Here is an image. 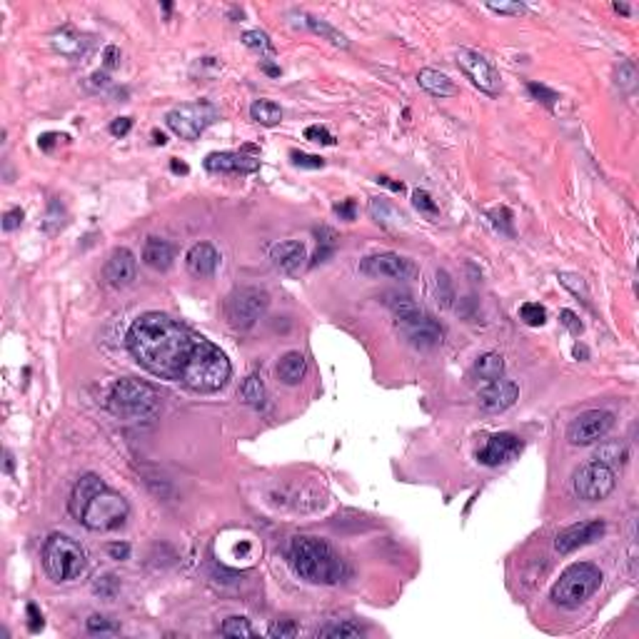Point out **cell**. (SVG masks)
<instances>
[{
  "label": "cell",
  "mask_w": 639,
  "mask_h": 639,
  "mask_svg": "<svg viewBox=\"0 0 639 639\" xmlns=\"http://www.w3.org/2000/svg\"><path fill=\"white\" fill-rule=\"evenodd\" d=\"M125 340L140 367L193 392H218L232 375L230 360L218 345L163 312L140 315Z\"/></svg>",
  "instance_id": "obj_1"
},
{
  "label": "cell",
  "mask_w": 639,
  "mask_h": 639,
  "mask_svg": "<svg viewBox=\"0 0 639 639\" xmlns=\"http://www.w3.org/2000/svg\"><path fill=\"white\" fill-rule=\"evenodd\" d=\"M290 564L300 579L310 584H338L345 577V562L340 554L320 537H300L290 544Z\"/></svg>",
  "instance_id": "obj_2"
},
{
  "label": "cell",
  "mask_w": 639,
  "mask_h": 639,
  "mask_svg": "<svg viewBox=\"0 0 639 639\" xmlns=\"http://www.w3.org/2000/svg\"><path fill=\"white\" fill-rule=\"evenodd\" d=\"M163 399H160L158 390L153 385L143 382V380L125 377L110 387L108 394V409L120 419L128 422H148V419L158 417Z\"/></svg>",
  "instance_id": "obj_3"
},
{
  "label": "cell",
  "mask_w": 639,
  "mask_h": 639,
  "mask_svg": "<svg viewBox=\"0 0 639 639\" xmlns=\"http://www.w3.org/2000/svg\"><path fill=\"white\" fill-rule=\"evenodd\" d=\"M43 569L53 582H73L87 569V552L68 535H50L43 547Z\"/></svg>",
  "instance_id": "obj_4"
},
{
  "label": "cell",
  "mask_w": 639,
  "mask_h": 639,
  "mask_svg": "<svg viewBox=\"0 0 639 639\" xmlns=\"http://www.w3.org/2000/svg\"><path fill=\"white\" fill-rule=\"evenodd\" d=\"M602 584V572L592 562H577L567 567L552 587V602L562 609H577Z\"/></svg>",
  "instance_id": "obj_5"
},
{
  "label": "cell",
  "mask_w": 639,
  "mask_h": 639,
  "mask_svg": "<svg viewBox=\"0 0 639 639\" xmlns=\"http://www.w3.org/2000/svg\"><path fill=\"white\" fill-rule=\"evenodd\" d=\"M128 515H130L128 500H125L120 492L110 490V487L105 485L85 505V510H82V515L77 522L90 532H113L125 525Z\"/></svg>",
  "instance_id": "obj_6"
},
{
  "label": "cell",
  "mask_w": 639,
  "mask_h": 639,
  "mask_svg": "<svg viewBox=\"0 0 639 639\" xmlns=\"http://www.w3.org/2000/svg\"><path fill=\"white\" fill-rule=\"evenodd\" d=\"M218 108L208 100H198V102H185V105H178L173 108L168 115H165V123L168 128L178 135L180 140H198L210 125L218 120Z\"/></svg>",
  "instance_id": "obj_7"
},
{
  "label": "cell",
  "mask_w": 639,
  "mask_h": 639,
  "mask_svg": "<svg viewBox=\"0 0 639 639\" xmlns=\"http://www.w3.org/2000/svg\"><path fill=\"white\" fill-rule=\"evenodd\" d=\"M270 307V295L260 287H237L227 295L225 317L230 328L250 330Z\"/></svg>",
  "instance_id": "obj_8"
},
{
  "label": "cell",
  "mask_w": 639,
  "mask_h": 639,
  "mask_svg": "<svg viewBox=\"0 0 639 639\" xmlns=\"http://www.w3.org/2000/svg\"><path fill=\"white\" fill-rule=\"evenodd\" d=\"M574 495L584 502H599L607 500L609 495L617 487V477H614V470L607 465H599V462H587L582 465L577 472H574Z\"/></svg>",
  "instance_id": "obj_9"
},
{
  "label": "cell",
  "mask_w": 639,
  "mask_h": 639,
  "mask_svg": "<svg viewBox=\"0 0 639 639\" xmlns=\"http://www.w3.org/2000/svg\"><path fill=\"white\" fill-rule=\"evenodd\" d=\"M614 427V414L607 409H587L577 414L567 427V440L574 447H587L607 437V432Z\"/></svg>",
  "instance_id": "obj_10"
},
{
  "label": "cell",
  "mask_w": 639,
  "mask_h": 639,
  "mask_svg": "<svg viewBox=\"0 0 639 639\" xmlns=\"http://www.w3.org/2000/svg\"><path fill=\"white\" fill-rule=\"evenodd\" d=\"M457 65L470 77L472 85L480 87L482 92H487V95H497L500 92V85H502L500 73H497V68L482 53L472 50V48H460L457 50Z\"/></svg>",
  "instance_id": "obj_11"
},
{
  "label": "cell",
  "mask_w": 639,
  "mask_h": 639,
  "mask_svg": "<svg viewBox=\"0 0 639 639\" xmlns=\"http://www.w3.org/2000/svg\"><path fill=\"white\" fill-rule=\"evenodd\" d=\"M360 272L367 277H390V280H414L417 277V265L409 257H402L397 252H380L370 255L360 262Z\"/></svg>",
  "instance_id": "obj_12"
},
{
  "label": "cell",
  "mask_w": 639,
  "mask_h": 639,
  "mask_svg": "<svg viewBox=\"0 0 639 639\" xmlns=\"http://www.w3.org/2000/svg\"><path fill=\"white\" fill-rule=\"evenodd\" d=\"M397 328L402 330V335L407 338V343L412 345V348H419V350L437 348V345H442V340H445V330H442V325L437 323V320H432V317H427L424 312L422 315H417V317H412V320L397 323Z\"/></svg>",
  "instance_id": "obj_13"
},
{
  "label": "cell",
  "mask_w": 639,
  "mask_h": 639,
  "mask_svg": "<svg viewBox=\"0 0 639 639\" xmlns=\"http://www.w3.org/2000/svg\"><path fill=\"white\" fill-rule=\"evenodd\" d=\"M522 450H525V442L520 437L512 435V432H500V435H492L485 442V447L477 452V460L485 467H500L520 457Z\"/></svg>",
  "instance_id": "obj_14"
},
{
  "label": "cell",
  "mask_w": 639,
  "mask_h": 639,
  "mask_svg": "<svg viewBox=\"0 0 639 639\" xmlns=\"http://www.w3.org/2000/svg\"><path fill=\"white\" fill-rule=\"evenodd\" d=\"M252 145H245L240 153H210L205 158V170L208 173H232V175H250L260 168V158L255 155H247L252 153Z\"/></svg>",
  "instance_id": "obj_15"
},
{
  "label": "cell",
  "mask_w": 639,
  "mask_h": 639,
  "mask_svg": "<svg viewBox=\"0 0 639 639\" xmlns=\"http://www.w3.org/2000/svg\"><path fill=\"white\" fill-rule=\"evenodd\" d=\"M607 525L602 520H592V522H579V525H572L567 530H562L554 539V547H557L559 554H569L574 549L584 547V544H592L597 542L599 537L604 535Z\"/></svg>",
  "instance_id": "obj_16"
},
{
  "label": "cell",
  "mask_w": 639,
  "mask_h": 639,
  "mask_svg": "<svg viewBox=\"0 0 639 639\" xmlns=\"http://www.w3.org/2000/svg\"><path fill=\"white\" fill-rule=\"evenodd\" d=\"M138 275V260L128 247H115L102 267V277L110 287H128Z\"/></svg>",
  "instance_id": "obj_17"
},
{
  "label": "cell",
  "mask_w": 639,
  "mask_h": 639,
  "mask_svg": "<svg viewBox=\"0 0 639 639\" xmlns=\"http://www.w3.org/2000/svg\"><path fill=\"white\" fill-rule=\"evenodd\" d=\"M517 397H520L517 382L505 380V377L495 380V382H487V387L480 390V394H477L480 407L485 409V412H502V409L512 407V404L517 402Z\"/></svg>",
  "instance_id": "obj_18"
},
{
  "label": "cell",
  "mask_w": 639,
  "mask_h": 639,
  "mask_svg": "<svg viewBox=\"0 0 639 639\" xmlns=\"http://www.w3.org/2000/svg\"><path fill=\"white\" fill-rule=\"evenodd\" d=\"M185 265H188V272L193 277H213L220 265V252L215 247L210 245V242H198L188 250L185 255Z\"/></svg>",
  "instance_id": "obj_19"
},
{
  "label": "cell",
  "mask_w": 639,
  "mask_h": 639,
  "mask_svg": "<svg viewBox=\"0 0 639 639\" xmlns=\"http://www.w3.org/2000/svg\"><path fill=\"white\" fill-rule=\"evenodd\" d=\"M50 45H53V50L60 53V55L68 58V60H80V58L87 53L85 36H80L73 26H63L60 31L53 33Z\"/></svg>",
  "instance_id": "obj_20"
},
{
  "label": "cell",
  "mask_w": 639,
  "mask_h": 639,
  "mask_svg": "<svg viewBox=\"0 0 639 639\" xmlns=\"http://www.w3.org/2000/svg\"><path fill=\"white\" fill-rule=\"evenodd\" d=\"M102 487H105V482H102L97 475H92V472L82 475L80 480L75 482L73 492H70V500H68V512H70L75 520H80V515H82V510H85V505L97 495V492L102 490Z\"/></svg>",
  "instance_id": "obj_21"
},
{
  "label": "cell",
  "mask_w": 639,
  "mask_h": 639,
  "mask_svg": "<svg viewBox=\"0 0 639 639\" xmlns=\"http://www.w3.org/2000/svg\"><path fill=\"white\" fill-rule=\"evenodd\" d=\"M307 250L300 240H285V242H277L275 247L270 250V260L272 265L277 267L280 272H295L297 267L305 262Z\"/></svg>",
  "instance_id": "obj_22"
},
{
  "label": "cell",
  "mask_w": 639,
  "mask_h": 639,
  "mask_svg": "<svg viewBox=\"0 0 639 639\" xmlns=\"http://www.w3.org/2000/svg\"><path fill=\"white\" fill-rule=\"evenodd\" d=\"M173 245L163 237H148L143 247V262L150 267V270L165 272L170 265H173Z\"/></svg>",
  "instance_id": "obj_23"
},
{
  "label": "cell",
  "mask_w": 639,
  "mask_h": 639,
  "mask_svg": "<svg viewBox=\"0 0 639 639\" xmlns=\"http://www.w3.org/2000/svg\"><path fill=\"white\" fill-rule=\"evenodd\" d=\"M417 82L424 92H430L432 97H452L457 95V85L440 70H432V68H422L417 73Z\"/></svg>",
  "instance_id": "obj_24"
},
{
  "label": "cell",
  "mask_w": 639,
  "mask_h": 639,
  "mask_svg": "<svg viewBox=\"0 0 639 639\" xmlns=\"http://www.w3.org/2000/svg\"><path fill=\"white\" fill-rule=\"evenodd\" d=\"M307 372V360L302 353H297V350H292V353H285L280 358V363H277V377H280V382L285 385H300L302 377H305Z\"/></svg>",
  "instance_id": "obj_25"
},
{
  "label": "cell",
  "mask_w": 639,
  "mask_h": 639,
  "mask_svg": "<svg viewBox=\"0 0 639 639\" xmlns=\"http://www.w3.org/2000/svg\"><path fill=\"white\" fill-rule=\"evenodd\" d=\"M385 305L390 307V310L394 312V317H397V323H404V320H412V317L422 315V310L417 307V302L412 300V297L407 295V292H385Z\"/></svg>",
  "instance_id": "obj_26"
},
{
  "label": "cell",
  "mask_w": 639,
  "mask_h": 639,
  "mask_svg": "<svg viewBox=\"0 0 639 639\" xmlns=\"http://www.w3.org/2000/svg\"><path fill=\"white\" fill-rule=\"evenodd\" d=\"M475 375L485 382H495V380L505 377V360L497 353H485L477 358L475 363Z\"/></svg>",
  "instance_id": "obj_27"
},
{
  "label": "cell",
  "mask_w": 639,
  "mask_h": 639,
  "mask_svg": "<svg viewBox=\"0 0 639 639\" xmlns=\"http://www.w3.org/2000/svg\"><path fill=\"white\" fill-rule=\"evenodd\" d=\"M250 118L265 128H275L282 123V108L272 100H255L250 105Z\"/></svg>",
  "instance_id": "obj_28"
},
{
  "label": "cell",
  "mask_w": 639,
  "mask_h": 639,
  "mask_svg": "<svg viewBox=\"0 0 639 639\" xmlns=\"http://www.w3.org/2000/svg\"><path fill=\"white\" fill-rule=\"evenodd\" d=\"M302 18H305V28H310V31L315 33V36L323 38V41L333 43L335 48H343V50H348V48H350L348 38H345L343 33L338 31V28L330 26V23L320 21V18H312V16H302Z\"/></svg>",
  "instance_id": "obj_29"
},
{
  "label": "cell",
  "mask_w": 639,
  "mask_h": 639,
  "mask_svg": "<svg viewBox=\"0 0 639 639\" xmlns=\"http://www.w3.org/2000/svg\"><path fill=\"white\" fill-rule=\"evenodd\" d=\"M240 397H242V402H247L250 407H255V409L265 407L267 392H265V385H262V380L257 377V375H247V377L242 380Z\"/></svg>",
  "instance_id": "obj_30"
},
{
  "label": "cell",
  "mask_w": 639,
  "mask_h": 639,
  "mask_svg": "<svg viewBox=\"0 0 639 639\" xmlns=\"http://www.w3.org/2000/svg\"><path fill=\"white\" fill-rule=\"evenodd\" d=\"M627 457H629L627 445H622V442H602V445L597 447V452H594L592 460L599 462V465L614 467V465H624Z\"/></svg>",
  "instance_id": "obj_31"
},
{
  "label": "cell",
  "mask_w": 639,
  "mask_h": 639,
  "mask_svg": "<svg viewBox=\"0 0 639 639\" xmlns=\"http://www.w3.org/2000/svg\"><path fill=\"white\" fill-rule=\"evenodd\" d=\"M363 627L353 622H333V624H325V627L317 629V637H330V639H355V637H363Z\"/></svg>",
  "instance_id": "obj_32"
},
{
  "label": "cell",
  "mask_w": 639,
  "mask_h": 639,
  "mask_svg": "<svg viewBox=\"0 0 639 639\" xmlns=\"http://www.w3.org/2000/svg\"><path fill=\"white\" fill-rule=\"evenodd\" d=\"M242 43H245L250 50L260 53L262 58H275V45H272V41L267 38V33L262 31H245L242 33Z\"/></svg>",
  "instance_id": "obj_33"
},
{
  "label": "cell",
  "mask_w": 639,
  "mask_h": 639,
  "mask_svg": "<svg viewBox=\"0 0 639 639\" xmlns=\"http://www.w3.org/2000/svg\"><path fill=\"white\" fill-rule=\"evenodd\" d=\"M118 589H120V579L115 577L113 572L97 574V577L92 579V592H95L97 597L113 599L115 594H118Z\"/></svg>",
  "instance_id": "obj_34"
},
{
  "label": "cell",
  "mask_w": 639,
  "mask_h": 639,
  "mask_svg": "<svg viewBox=\"0 0 639 639\" xmlns=\"http://www.w3.org/2000/svg\"><path fill=\"white\" fill-rule=\"evenodd\" d=\"M222 637H255V629L245 617H227L220 627Z\"/></svg>",
  "instance_id": "obj_35"
},
{
  "label": "cell",
  "mask_w": 639,
  "mask_h": 639,
  "mask_svg": "<svg viewBox=\"0 0 639 639\" xmlns=\"http://www.w3.org/2000/svg\"><path fill=\"white\" fill-rule=\"evenodd\" d=\"M520 317L522 323H527L530 328H542L547 323V310H544L539 302H525L520 307Z\"/></svg>",
  "instance_id": "obj_36"
},
{
  "label": "cell",
  "mask_w": 639,
  "mask_h": 639,
  "mask_svg": "<svg viewBox=\"0 0 639 639\" xmlns=\"http://www.w3.org/2000/svg\"><path fill=\"white\" fill-rule=\"evenodd\" d=\"M557 277H559V282H562L564 287H567L569 292H572V295H577V297H582L584 302L589 300V292H587V285H584V280L582 277L577 275V272H557Z\"/></svg>",
  "instance_id": "obj_37"
},
{
  "label": "cell",
  "mask_w": 639,
  "mask_h": 639,
  "mask_svg": "<svg viewBox=\"0 0 639 639\" xmlns=\"http://www.w3.org/2000/svg\"><path fill=\"white\" fill-rule=\"evenodd\" d=\"M290 160H292V165H295V168H302V170H320V168H325V158H320V155L300 153V150H292Z\"/></svg>",
  "instance_id": "obj_38"
},
{
  "label": "cell",
  "mask_w": 639,
  "mask_h": 639,
  "mask_svg": "<svg viewBox=\"0 0 639 639\" xmlns=\"http://www.w3.org/2000/svg\"><path fill=\"white\" fill-rule=\"evenodd\" d=\"M490 220H492V225L497 227V230L502 232V235H507V237H512L515 235V230H512V213L507 208H497V210H492L490 213Z\"/></svg>",
  "instance_id": "obj_39"
},
{
  "label": "cell",
  "mask_w": 639,
  "mask_h": 639,
  "mask_svg": "<svg viewBox=\"0 0 639 639\" xmlns=\"http://www.w3.org/2000/svg\"><path fill=\"white\" fill-rule=\"evenodd\" d=\"M87 632L90 634H115V632H120V627L113 622V619L102 617V614H92V617L87 619Z\"/></svg>",
  "instance_id": "obj_40"
},
{
  "label": "cell",
  "mask_w": 639,
  "mask_h": 639,
  "mask_svg": "<svg viewBox=\"0 0 639 639\" xmlns=\"http://www.w3.org/2000/svg\"><path fill=\"white\" fill-rule=\"evenodd\" d=\"M437 297H440L442 307H450L452 300H455V292H452V280L445 270H437Z\"/></svg>",
  "instance_id": "obj_41"
},
{
  "label": "cell",
  "mask_w": 639,
  "mask_h": 639,
  "mask_svg": "<svg viewBox=\"0 0 639 639\" xmlns=\"http://www.w3.org/2000/svg\"><path fill=\"white\" fill-rule=\"evenodd\" d=\"M527 90H530V95L535 97V100H539V102H544V105H549V108H552L554 102L559 100V95L554 90H549L547 85H539V82H530V85H527Z\"/></svg>",
  "instance_id": "obj_42"
},
{
  "label": "cell",
  "mask_w": 639,
  "mask_h": 639,
  "mask_svg": "<svg viewBox=\"0 0 639 639\" xmlns=\"http://www.w3.org/2000/svg\"><path fill=\"white\" fill-rule=\"evenodd\" d=\"M617 82H619V87H622L624 92L634 90V85H637V70H634L632 63H622V65H619Z\"/></svg>",
  "instance_id": "obj_43"
},
{
  "label": "cell",
  "mask_w": 639,
  "mask_h": 639,
  "mask_svg": "<svg viewBox=\"0 0 639 639\" xmlns=\"http://www.w3.org/2000/svg\"><path fill=\"white\" fill-rule=\"evenodd\" d=\"M297 634V624L290 622V619H282V622H275L270 624V629H267V637L272 639H290Z\"/></svg>",
  "instance_id": "obj_44"
},
{
  "label": "cell",
  "mask_w": 639,
  "mask_h": 639,
  "mask_svg": "<svg viewBox=\"0 0 639 639\" xmlns=\"http://www.w3.org/2000/svg\"><path fill=\"white\" fill-rule=\"evenodd\" d=\"M412 205L419 210V213H427V215H437L435 200L430 198V193H424V190H414V193H412Z\"/></svg>",
  "instance_id": "obj_45"
},
{
  "label": "cell",
  "mask_w": 639,
  "mask_h": 639,
  "mask_svg": "<svg viewBox=\"0 0 639 639\" xmlns=\"http://www.w3.org/2000/svg\"><path fill=\"white\" fill-rule=\"evenodd\" d=\"M305 138L317 145H335L333 133H330L328 128H323V125H310V128L305 130Z\"/></svg>",
  "instance_id": "obj_46"
},
{
  "label": "cell",
  "mask_w": 639,
  "mask_h": 639,
  "mask_svg": "<svg viewBox=\"0 0 639 639\" xmlns=\"http://www.w3.org/2000/svg\"><path fill=\"white\" fill-rule=\"evenodd\" d=\"M492 13H500V16H525L530 8L525 6V3H500V6H495V3H490Z\"/></svg>",
  "instance_id": "obj_47"
},
{
  "label": "cell",
  "mask_w": 639,
  "mask_h": 639,
  "mask_svg": "<svg viewBox=\"0 0 639 639\" xmlns=\"http://www.w3.org/2000/svg\"><path fill=\"white\" fill-rule=\"evenodd\" d=\"M23 218H26V213H23L21 208H13V210H8L6 215H3V230H6V232L18 230V227L23 225Z\"/></svg>",
  "instance_id": "obj_48"
},
{
  "label": "cell",
  "mask_w": 639,
  "mask_h": 639,
  "mask_svg": "<svg viewBox=\"0 0 639 639\" xmlns=\"http://www.w3.org/2000/svg\"><path fill=\"white\" fill-rule=\"evenodd\" d=\"M559 323H562L572 335H582V323H579V317L574 315L572 310H562V312H559Z\"/></svg>",
  "instance_id": "obj_49"
},
{
  "label": "cell",
  "mask_w": 639,
  "mask_h": 639,
  "mask_svg": "<svg viewBox=\"0 0 639 639\" xmlns=\"http://www.w3.org/2000/svg\"><path fill=\"white\" fill-rule=\"evenodd\" d=\"M26 612H28V629H31L33 634H38V632H41V629H43V624H45V622H43L41 609H38L36 604L31 602V604H28V607H26Z\"/></svg>",
  "instance_id": "obj_50"
},
{
  "label": "cell",
  "mask_w": 639,
  "mask_h": 639,
  "mask_svg": "<svg viewBox=\"0 0 639 639\" xmlns=\"http://www.w3.org/2000/svg\"><path fill=\"white\" fill-rule=\"evenodd\" d=\"M120 65V50L115 45H108L105 53H102V68L105 70H113V68Z\"/></svg>",
  "instance_id": "obj_51"
},
{
  "label": "cell",
  "mask_w": 639,
  "mask_h": 639,
  "mask_svg": "<svg viewBox=\"0 0 639 639\" xmlns=\"http://www.w3.org/2000/svg\"><path fill=\"white\" fill-rule=\"evenodd\" d=\"M130 128H133V120L130 118H115L113 123H110V133H113L115 138H125V135L130 133Z\"/></svg>",
  "instance_id": "obj_52"
},
{
  "label": "cell",
  "mask_w": 639,
  "mask_h": 639,
  "mask_svg": "<svg viewBox=\"0 0 639 639\" xmlns=\"http://www.w3.org/2000/svg\"><path fill=\"white\" fill-rule=\"evenodd\" d=\"M333 210H335V213H338L340 218H343V220H348V222H350V220H355V203H353V200H345V203H338Z\"/></svg>",
  "instance_id": "obj_53"
},
{
  "label": "cell",
  "mask_w": 639,
  "mask_h": 639,
  "mask_svg": "<svg viewBox=\"0 0 639 639\" xmlns=\"http://www.w3.org/2000/svg\"><path fill=\"white\" fill-rule=\"evenodd\" d=\"M108 554L113 559H118V562H123V559H128L130 557V544H125V542H115V544H110L108 547Z\"/></svg>",
  "instance_id": "obj_54"
},
{
  "label": "cell",
  "mask_w": 639,
  "mask_h": 639,
  "mask_svg": "<svg viewBox=\"0 0 639 639\" xmlns=\"http://www.w3.org/2000/svg\"><path fill=\"white\" fill-rule=\"evenodd\" d=\"M58 140H68L65 135H58V133H45V135H41V138H38V148L41 150H50L53 145L58 143Z\"/></svg>",
  "instance_id": "obj_55"
},
{
  "label": "cell",
  "mask_w": 639,
  "mask_h": 639,
  "mask_svg": "<svg viewBox=\"0 0 639 639\" xmlns=\"http://www.w3.org/2000/svg\"><path fill=\"white\" fill-rule=\"evenodd\" d=\"M377 183H380V185H385V188H390V190H392V193H404V185H402V183H394V180L385 178V175H380Z\"/></svg>",
  "instance_id": "obj_56"
},
{
  "label": "cell",
  "mask_w": 639,
  "mask_h": 639,
  "mask_svg": "<svg viewBox=\"0 0 639 639\" xmlns=\"http://www.w3.org/2000/svg\"><path fill=\"white\" fill-rule=\"evenodd\" d=\"M97 85H100V87L108 85V75H105V70H102V73L97 70V73H92V75H90V87H97Z\"/></svg>",
  "instance_id": "obj_57"
},
{
  "label": "cell",
  "mask_w": 639,
  "mask_h": 639,
  "mask_svg": "<svg viewBox=\"0 0 639 639\" xmlns=\"http://www.w3.org/2000/svg\"><path fill=\"white\" fill-rule=\"evenodd\" d=\"M170 170H173V173H180V175H188L190 173L188 165L180 163V160H170Z\"/></svg>",
  "instance_id": "obj_58"
},
{
  "label": "cell",
  "mask_w": 639,
  "mask_h": 639,
  "mask_svg": "<svg viewBox=\"0 0 639 639\" xmlns=\"http://www.w3.org/2000/svg\"><path fill=\"white\" fill-rule=\"evenodd\" d=\"M574 358H577V360H587L589 358L587 348H584V345H574Z\"/></svg>",
  "instance_id": "obj_59"
},
{
  "label": "cell",
  "mask_w": 639,
  "mask_h": 639,
  "mask_svg": "<svg viewBox=\"0 0 639 639\" xmlns=\"http://www.w3.org/2000/svg\"><path fill=\"white\" fill-rule=\"evenodd\" d=\"M153 143L155 145H165L168 143V138H165V133H160V130H153Z\"/></svg>",
  "instance_id": "obj_60"
},
{
  "label": "cell",
  "mask_w": 639,
  "mask_h": 639,
  "mask_svg": "<svg viewBox=\"0 0 639 639\" xmlns=\"http://www.w3.org/2000/svg\"><path fill=\"white\" fill-rule=\"evenodd\" d=\"M262 70H265L267 75H280V68H275V65H267V63H262Z\"/></svg>",
  "instance_id": "obj_61"
},
{
  "label": "cell",
  "mask_w": 639,
  "mask_h": 639,
  "mask_svg": "<svg viewBox=\"0 0 639 639\" xmlns=\"http://www.w3.org/2000/svg\"><path fill=\"white\" fill-rule=\"evenodd\" d=\"M6 472H13V455L6 452Z\"/></svg>",
  "instance_id": "obj_62"
},
{
  "label": "cell",
  "mask_w": 639,
  "mask_h": 639,
  "mask_svg": "<svg viewBox=\"0 0 639 639\" xmlns=\"http://www.w3.org/2000/svg\"><path fill=\"white\" fill-rule=\"evenodd\" d=\"M614 11H617V13H624V16H627V13H629V8L624 6V3H614Z\"/></svg>",
  "instance_id": "obj_63"
}]
</instances>
